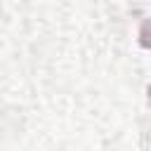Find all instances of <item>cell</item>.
Returning <instances> with one entry per match:
<instances>
[{"label":"cell","mask_w":151,"mask_h":151,"mask_svg":"<svg viewBox=\"0 0 151 151\" xmlns=\"http://www.w3.org/2000/svg\"><path fill=\"white\" fill-rule=\"evenodd\" d=\"M139 42L144 47H151V21H144L142 24V31H139Z\"/></svg>","instance_id":"1"},{"label":"cell","mask_w":151,"mask_h":151,"mask_svg":"<svg viewBox=\"0 0 151 151\" xmlns=\"http://www.w3.org/2000/svg\"><path fill=\"white\" fill-rule=\"evenodd\" d=\"M149 101H151V87H149Z\"/></svg>","instance_id":"2"}]
</instances>
